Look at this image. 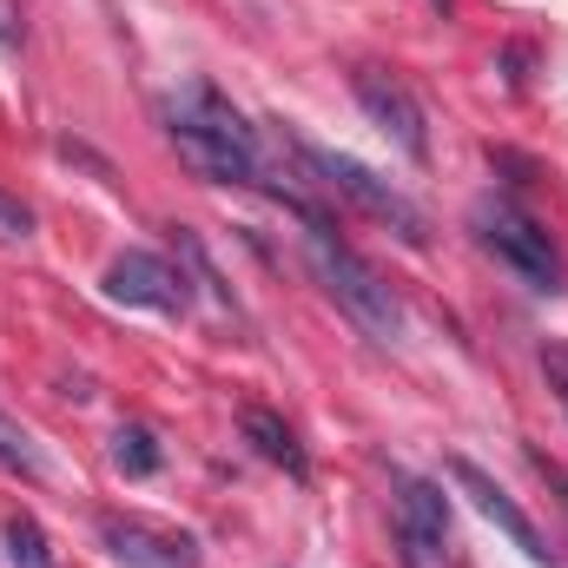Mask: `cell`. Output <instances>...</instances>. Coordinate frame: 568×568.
I'll return each instance as SVG.
<instances>
[{"label": "cell", "mask_w": 568, "mask_h": 568, "mask_svg": "<svg viewBox=\"0 0 568 568\" xmlns=\"http://www.w3.org/2000/svg\"><path fill=\"white\" fill-rule=\"evenodd\" d=\"M165 120V140L179 145V159L192 165V179L205 185H265V165H258V133L245 126V113L219 93V87H185L159 106Z\"/></svg>", "instance_id": "cell-1"}, {"label": "cell", "mask_w": 568, "mask_h": 568, "mask_svg": "<svg viewBox=\"0 0 568 568\" xmlns=\"http://www.w3.org/2000/svg\"><path fill=\"white\" fill-rule=\"evenodd\" d=\"M304 258H311V272L324 278V291L337 297V311H344L357 331H371L377 344H397V337H404V304H397V291L377 278L324 219H304Z\"/></svg>", "instance_id": "cell-2"}, {"label": "cell", "mask_w": 568, "mask_h": 568, "mask_svg": "<svg viewBox=\"0 0 568 568\" xmlns=\"http://www.w3.org/2000/svg\"><path fill=\"white\" fill-rule=\"evenodd\" d=\"M284 145H291V152H297V159H304V165H311V172H317V179H324L331 192H337V199H351V205H357L364 219L390 225V232H397L404 245H429V219H424V205H410V199H404V192H397L390 179H377V172H371L364 159H351V152H331V145L304 140V133H291V126H284Z\"/></svg>", "instance_id": "cell-3"}, {"label": "cell", "mask_w": 568, "mask_h": 568, "mask_svg": "<svg viewBox=\"0 0 568 568\" xmlns=\"http://www.w3.org/2000/svg\"><path fill=\"white\" fill-rule=\"evenodd\" d=\"M469 225H476L483 252H496L523 284H536V291H562V258H556V245H549V232H542L536 219H523V212L503 205V199H476Z\"/></svg>", "instance_id": "cell-4"}, {"label": "cell", "mask_w": 568, "mask_h": 568, "mask_svg": "<svg viewBox=\"0 0 568 568\" xmlns=\"http://www.w3.org/2000/svg\"><path fill=\"white\" fill-rule=\"evenodd\" d=\"M351 87H357V106L371 113V126H377L384 140L404 145V159L429 165V120H424V106H417V93H410L397 73H384V67H357Z\"/></svg>", "instance_id": "cell-5"}, {"label": "cell", "mask_w": 568, "mask_h": 568, "mask_svg": "<svg viewBox=\"0 0 568 568\" xmlns=\"http://www.w3.org/2000/svg\"><path fill=\"white\" fill-rule=\"evenodd\" d=\"M449 483H456V489H463V496H469V503H476V509H483V516H489V523H496V529H503V536H509V542H516V549H523L536 568L556 562L549 536H542V529H536V523H529L516 503H509V489H503V483H496L483 463H469V456H449Z\"/></svg>", "instance_id": "cell-6"}, {"label": "cell", "mask_w": 568, "mask_h": 568, "mask_svg": "<svg viewBox=\"0 0 568 568\" xmlns=\"http://www.w3.org/2000/svg\"><path fill=\"white\" fill-rule=\"evenodd\" d=\"M397 542L410 568H436L449 549V503L424 476H397Z\"/></svg>", "instance_id": "cell-7"}, {"label": "cell", "mask_w": 568, "mask_h": 568, "mask_svg": "<svg viewBox=\"0 0 568 568\" xmlns=\"http://www.w3.org/2000/svg\"><path fill=\"white\" fill-rule=\"evenodd\" d=\"M100 542L133 568H199L205 562V549L185 529H165V523H145V516H100Z\"/></svg>", "instance_id": "cell-8"}, {"label": "cell", "mask_w": 568, "mask_h": 568, "mask_svg": "<svg viewBox=\"0 0 568 568\" xmlns=\"http://www.w3.org/2000/svg\"><path fill=\"white\" fill-rule=\"evenodd\" d=\"M106 297L140 304V311H159V317H185V304H192L185 272H172V265L152 258V252H120V258L106 265Z\"/></svg>", "instance_id": "cell-9"}, {"label": "cell", "mask_w": 568, "mask_h": 568, "mask_svg": "<svg viewBox=\"0 0 568 568\" xmlns=\"http://www.w3.org/2000/svg\"><path fill=\"white\" fill-rule=\"evenodd\" d=\"M239 429H245V443H252L265 463H278L291 483H304V476H311V456H304V443L291 436V424H284V417H272V410H258V404H252V410L239 417Z\"/></svg>", "instance_id": "cell-10"}, {"label": "cell", "mask_w": 568, "mask_h": 568, "mask_svg": "<svg viewBox=\"0 0 568 568\" xmlns=\"http://www.w3.org/2000/svg\"><path fill=\"white\" fill-rule=\"evenodd\" d=\"M113 463H120V476L145 483V476L165 469V449H159V436H152L145 424H120L113 429Z\"/></svg>", "instance_id": "cell-11"}, {"label": "cell", "mask_w": 568, "mask_h": 568, "mask_svg": "<svg viewBox=\"0 0 568 568\" xmlns=\"http://www.w3.org/2000/svg\"><path fill=\"white\" fill-rule=\"evenodd\" d=\"M7 562L13 568H53V549L33 516H7Z\"/></svg>", "instance_id": "cell-12"}, {"label": "cell", "mask_w": 568, "mask_h": 568, "mask_svg": "<svg viewBox=\"0 0 568 568\" xmlns=\"http://www.w3.org/2000/svg\"><path fill=\"white\" fill-rule=\"evenodd\" d=\"M0 469H20V476H33L40 469V456H33V443H27V429H13L0 417Z\"/></svg>", "instance_id": "cell-13"}, {"label": "cell", "mask_w": 568, "mask_h": 568, "mask_svg": "<svg viewBox=\"0 0 568 568\" xmlns=\"http://www.w3.org/2000/svg\"><path fill=\"white\" fill-rule=\"evenodd\" d=\"M179 252H185V258H192V272H199V284H212V291H219V297H225V304H239V297H232V284L219 278V265H212V258H205V245H199V232H185V225H179Z\"/></svg>", "instance_id": "cell-14"}, {"label": "cell", "mask_w": 568, "mask_h": 568, "mask_svg": "<svg viewBox=\"0 0 568 568\" xmlns=\"http://www.w3.org/2000/svg\"><path fill=\"white\" fill-rule=\"evenodd\" d=\"M0 239H33V205L0 192Z\"/></svg>", "instance_id": "cell-15"}, {"label": "cell", "mask_w": 568, "mask_h": 568, "mask_svg": "<svg viewBox=\"0 0 568 568\" xmlns=\"http://www.w3.org/2000/svg\"><path fill=\"white\" fill-rule=\"evenodd\" d=\"M542 371H549V390L562 397V410H568V351H562V344H549V351H542Z\"/></svg>", "instance_id": "cell-16"}, {"label": "cell", "mask_w": 568, "mask_h": 568, "mask_svg": "<svg viewBox=\"0 0 568 568\" xmlns=\"http://www.w3.org/2000/svg\"><path fill=\"white\" fill-rule=\"evenodd\" d=\"M0 47H20V27H13V13H7V0H0Z\"/></svg>", "instance_id": "cell-17"}, {"label": "cell", "mask_w": 568, "mask_h": 568, "mask_svg": "<svg viewBox=\"0 0 568 568\" xmlns=\"http://www.w3.org/2000/svg\"><path fill=\"white\" fill-rule=\"evenodd\" d=\"M429 7H443V13H449V0H429Z\"/></svg>", "instance_id": "cell-18"}]
</instances>
